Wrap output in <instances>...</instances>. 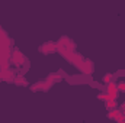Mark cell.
<instances>
[{
	"label": "cell",
	"mask_w": 125,
	"mask_h": 123,
	"mask_svg": "<svg viewBox=\"0 0 125 123\" xmlns=\"http://www.w3.org/2000/svg\"><path fill=\"white\" fill-rule=\"evenodd\" d=\"M12 62L16 65V67H21V65H23L25 64V55L19 51V49H13V52H12Z\"/></svg>",
	"instance_id": "obj_1"
},
{
	"label": "cell",
	"mask_w": 125,
	"mask_h": 123,
	"mask_svg": "<svg viewBox=\"0 0 125 123\" xmlns=\"http://www.w3.org/2000/svg\"><path fill=\"white\" fill-rule=\"evenodd\" d=\"M77 68H79L80 71L86 72V74H92V72H93V64L90 61H87V60H83V61L77 65Z\"/></svg>",
	"instance_id": "obj_2"
},
{
	"label": "cell",
	"mask_w": 125,
	"mask_h": 123,
	"mask_svg": "<svg viewBox=\"0 0 125 123\" xmlns=\"http://www.w3.org/2000/svg\"><path fill=\"white\" fill-rule=\"evenodd\" d=\"M39 51L44 52V54L54 52V51H57V44H54V42H47V44H44V45L39 48Z\"/></svg>",
	"instance_id": "obj_3"
},
{
	"label": "cell",
	"mask_w": 125,
	"mask_h": 123,
	"mask_svg": "<svg viewBox=\"0 0 125 123\" xmlns=\"http://www.w3.org/2000/svg\"><path fill=\"white\" fill-rule=\"evenodd\" d=\"M15 84L16 86H28V81L25 80V77L23 75H18V77H15Z\"/></svg>",
	"instance_id": "obj_4"
},
{
	"label": "cell",
	"mask_w": 125,
	"mask_h": 123,
	"mask_svg": "<svg viewBox=\"0 0 125 123\" xmlns=\"http://www.w3.org/2000/svg\"><path fill=\"white\" fill-rule=\"evenodd\" d=\"M121 113H122V112H121L119 109H115V110H109V113H108V117H109V119H112V120H115V119H116V117H118Z\"/></svg>",
	"instance_id": "obj_5"
},
{
	"label": "cell",
	"mask_w": 125,
	"mask_h": 123,
	"mask_svg": "<svg viewBox=\"0 0 125 123\" xmlns=\"http://www.w3.org/2000/svg\"><path fill=\"white\" fill-rule=\"evenodd\" d=\"M106 90H108V94H114V93H118V88H116V83L111 81V83L108 84Z\"/></svg>",
	"instance_id": "obj_6"
},
{
	"label": "cell",
	"mask_w": 125,
	"mask_h": 123,
	"mask_svg": "<svg viewBox=\"0 0 125 123\" xmlns=\"http://www.w3.org/2000/svg\"><path fill=\"white\" fill-rule=\"evenodd\" d=\"M106 109L108 110H115V109H118V103L115 100H109V101H106Z\"/></svg>",
	"instance_id": "obj_7"
},
{
	"label": "cell",
	"mask_w": 125,
	"mask_h": 123,
	"mask_svg": "<svg viewBox=\"0 0 125 123\" xmlns=\"http://www.w3.org/2000/svg\"><path fill=\"white\" fill-rule=\"evenodd\" d=\"M48 81L51 83V81H61V75H58V74H51L50 77H48Z\"/></svg>",
	"instance_id": "obj_8"
},
{
	"label": "cell",
	"mask_w": 125,
	"mask_h": 123,
	"mask_svg": "<svg viewBox=\"0 0 125 123\" xmlns=\"http://www.w3.org/2000/svg\"><path fill=\"white\" fill-rule=\"evenodd\" d=\"M112 78H114V75H112V74H105V75H103V78H102V81H103L105 84H109V83L112 81Z\"/></svg>",
	"instance_id": "obj_9"
},
{
	"label": "cell",
	"mask_w": 125,
	"mask_h": 123,
	"mask_svg": "<svg viewBox=\"0 0 125 123\" xmlns=\"http://www.w3.org/2000/svg\"><path fill=\"white\" fill-rule=\"evenodd\" d=\"M97 98L102 100V101H109V94L108 93H100V94H97Z\"/></svg>",
	"instance_id": "obj_10"
},
{
	"label": "cell",
	"mask_w": 125,
	"mask_h": 123,
	"mask_svg": "<svg viewBox=\"0 0 125 123\" xmlns=\"http://www.w3.org/2000/svg\"><path fill=\"white\" fill-rule=\"evenodd\" d=\"M116 88H118V93H125V81H121V83H118L116 84Z\"/></svg>",
	"instance_id": "obj_11"
},
{
	"label": "cell",
	"mask_w": 125,
	"mask_h": 123,
	"mask_svg": "<svg viewBox=\"0 0 125 123\" xmlns=\"http://www.w3.org/2000/svg\"><path fill=\"white\" fill-rule=\"evenodd\" d=\"M115 120H116L118 123H125V114H124V113H121V114H119Z\"/></svg>",
	"instance_id": "obj_12"
},
{
	"label": "cell",
	"mask_w": 125,
	"mask_h": 123,
	"mask_svg": "<svg viewBox=\"0 0 125 123\" xmlns=\"http://www.w3.org/2000/svg\"><path fill=\"white\" fill-rule=\"evenodd\" d=\"M122 109H124V110H125V101H124V104H122Z\"/></svg>",
	"instance_id": "obj_13"
}]
</instances>
